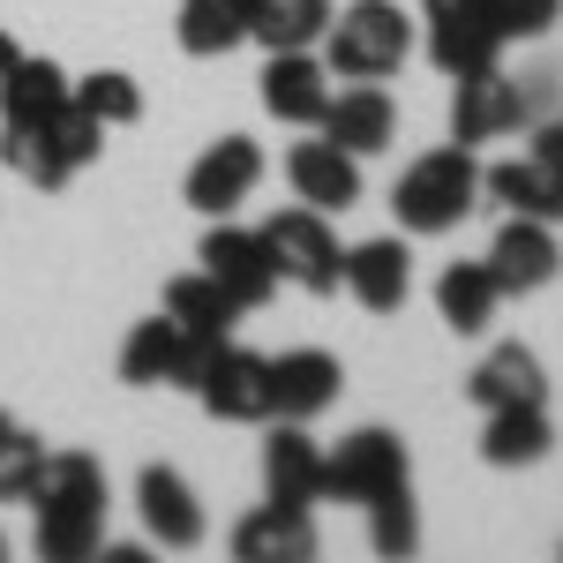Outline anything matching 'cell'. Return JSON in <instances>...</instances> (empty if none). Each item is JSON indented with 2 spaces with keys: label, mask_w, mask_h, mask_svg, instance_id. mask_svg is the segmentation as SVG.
<instances>
[{
  "label": "cell",
  "mask_w": 563,
  "mask_h": 563,
  "mask_svg": "<svg viewBox=\"0 0 563 563\" xmlns=\"http://www.w3.org/2000/svg\"><path fill=\"white\" fill-rule=\"evenodd\" d=\"M481 8H488V23L504 31V45L511 38H541V31L563 15V0H481Z\"/></svg>",
  "instance_id": "cell-32"
},
{
  "label": "cell",
  "mask_w": 563,
  "mask_h": 563,
  "mask_svg": "<svg viewBox=\"0 0 563 563\" xmlns=\"http://www.w3.org/2000/svg\"><path fill=\"white\" fill-rule=\"evenodd\" d=\"M225 346V339H196V331H180L174 316H151V323H135L129 346H121V384L151 390V384H188L203 376V361Z\"/></svg>",
  "instance_id": "cell-6"
},
{
  "label": "cell",
  "mask_w": 563,
  "mask_h": 563,
  "mask_svg": "<svg viewBox=\"0 0 563 563\" xmlns=\"http://www.w3.org/2000/svg\"><path fill=\"white\" fill-rule=\"evenodd\" d=\"M0 549H8V541H0Z\"/></svg>",
  "instance_id": "cell-35"
},
{
  "label": "cell",
  "mask_w": 563,
  "mask_h": 563,
  "mask_svg": "<svg viewBox=\"0 0 563 563\" xmlns=\"http://www.w3.org/2000/svg\"><path fill=\"white\" fill-rule=\"evenodd\" d=\"M339 390H346L339 353L294 346V353H278V361H271V413H278V421H316L323 406H339Z\"/></svg>",
  "instance_id": "cell-13"
},
{
  "label": "cell",
  "mask_w": 563,
  "mask_h": 563,
  "mask_svg": "<svg viewBox=\"0 0 563 563\" xmlns=\"http://www.w3.org/2000/svg\"><path fill=\"white\" fill-rule=\"evenodd\" d=\"M135 511H143V533L158 549H196L203 541V504H196V488L174 466H143L135 474Z\"/></svg>",
  "instance_id": "cell-16"
},
{
  "label": "cell",
  "mask_w": 563,
  "mask_h": 563,
  "mask_svg": "<svg viewBox=\"0 0 563 563\" xmlns=\"http://www.w3.org/2000/svg\"><path fill=\"white\" fill-rule=\"evenodd\" d=\"M263 106L294 129H316L323 106H331V68L316 53H271L263 60Z\"/></svg>",
  "instance_id": "cell-19"
},
{
  "label": "cell",
  "mask_w": 563,
  "mask_h": 563,
  "mask_svg": "<svg viewBox=\"0 0 563 563\" xmlns=\"http://www.w3.org/2000/svg\"><path fill=\"white\" fill-rule=\"evenodd\" d=\"M76 106L90 121H106V129H129V121H143V84L121 76V68H98V76L76 84Z\"/></svg>",
  "instance_id": "cell-30"
},
{
  "label": "cell",
  "mask_w": 563,
  "mask_h": 563,
  "mask_svg": "<svg viewBox=\"0 0 563 563\" xmlns=\"http://www.w3.org/2000/svg\"><path fill=\"white\" fill-rule=\"evenodd\" d=\"M263 488H271V504H323V451H316V435L308 421H278L271 443H263Z\"/></svg>",
  "instance_id": "cell-17"
},
{
  "label": "cell",
  "mask_w": 563,
  "mask_h": 563,
  "mask_svg": "<svg viewBox=\"0 0 563 563\" xmlns=\"http://www.w3.org/2000/svg\"><path fill=\"white\" fill-rule=\"evenodd\" d=\"M331 31V0H256V15H249V38L263 53H308V45H323Z\"/></svg>",
  "instance_id": "cell-27"
},
{
  "label": "cell",
  "mask_w": 563,
  "mask_h": 563,
  "mask_svg": "<svg viewBox=\"0 0 563 563\" xmlns=\"http://www.w3.org/2000/svg\"><path fill=\"white\" fill-rule=\"evenodd\" d=\"M233 556L241 563H308L316 556V519L308 504H263L256 519L233 526Z\"/></svg>",
  "instance_id": "cell-21"
},
{
  "label": "cell",
  "mask_w": 563,
  "mask_h": 563,
  "mask_svg": "<svg viewBox=\"0 0 563 563\" xmlns=\"http://www.w3.org/2000/svg\"><path fill=\"white\" fill-rule=\"evenodd\" d=\"M474 196H481L474 151H466V143H443V151L413 158V166L398 174L390 211H398V225H406V233H451L459 218L474 211Z\"/></svg>",
  "instance_id": "cell-3"
},
{
  "label": "cell",
  "mask_w": 563,
  "mask_h": 563,
  "mask_svg": "<svg viewBox=\"0 0 563 563\" xmlns=\"http://www.w3.org/2000/svg\"><path fill=\"white\" fill-rule=\"evenodd\" d=\"M166 316H174L180 331H196V339H233V323H241L233 294L218 286L211 271H188V278H174V286H166Z\"/></svg>",
  "instance_id": "cell-28"
},
{
  "label": "cell",
  "mask_w": 563,
  "mask_h": 563,
  "mask_svg": "<svg viewBox=\"0 0 563 563\" xmlns=\"http://www.w3.org/2000/svg\"><path fill=\"white\" fill-rule=\"evenodd\" d=\"M496 308H504V286H496L488 256L481 263H451V271L435 278V316H443L459 339H481V331L496 323Z\"/></svg>",
  "instance_id": "cell-24"
},
{
  "label": "cell",
  "mask_w": 563,
  "mask_h": 563,
  "mask_svg": "<svg viewBox=\"0 0 563 563\" xmlns=\"http://www.w3.org/2000/svg\"><path fill=\"white\" fill-rule=\"evenodd\" d=\"M68 98H76V84H68L60 60H45V53H15V68L0 76V129H38V121H53Z\"/></svg>",
  "instance_id": "cell-18"
},
{
  "label": "cell",
  "mask_w": 563,
  "mask_h": 563,
  "mask_svg": "<svg viewBox=\"0 0 563 563\" xmlns=\"http://www.w3.org/2000/svg\"><path fill=\"white\" fill-rule=\"evenodd\" d=\"M196 398L211 406L218 421H271V361L225 339V346L203 361V376H196Z\"/></svg>",
  "instance_id": "cell-11"
},
{
  "label": "cell",
  "mask_w": 563,
  "mask_h": 563,
  "mask_svg": "<svg viewBox=\"0 0 563 563\" xmlns=\"http://www.w3.org/2000/svg\"><path fill=\"white\" fill-rule=\"evenodd\" d=\"M249 15H256V0H180L174 38L188 60H218V53L249 45Z\"/></svg>",
  "instance_id": "cell-26"
},
{
  "label": "cell",
  "mask_w": 563,
  "mask_h": 563,
  "mask_svg": "<svg viewBox=\"0 0 563 563\" xmlns=\"http://www.w3.org/2000/svg\"><path fill=\"white\" fill-rule=\"evenodd\" d=\"M549 443H556L549 406H496V413H488V429H481V459L511 474V466H541V459H549Z\"/></svg>",
  "instance_id": "cell-25"
},
{
  "label": "cell",
  "mask_w": 563,
  "mask_h": 563,
  "mask_svg": "<svg viewBox=\"0 0 563 563\" xmlns=\"http://www.w3.org/2000/svg\"><path fill=\"white\" fill-rule=\"evenodd\" d=\"M496 53H504V31L488 23L481 0H429V60L443 76H481L496 68Z\"/></svg>",
  "instance_id": "cell-9"
},
{
  "label": "cell",
  "mask_w": 563,
  "mask_h": 563,
  "mask_svg": "<svg viewBox=\"0 0 563 563\" xmlns=\"http://www.w3.org/2000/svg\"><path fill=\"white\" fill-rule=\"evenodd\" d=\"M398 481H413V459H406V435L390 429H353L339 451H323V496L331 504H368Z\"/></svg>",
  "instance_id": "cell-5"
},
{
  "label": "cell",
  "mask_w": 563,
  "mask_h": 563,
  "mask_svg": "<svg viewBox=\"0 0 563 563\" xmlns=\"http://www.w3.org/2000/svg\"><path fill=\"white\" fill-rule=\"evenodd\" d=\"M271 263H278V278H294L301 294H339L346 286V249H339V233H331V218L323 211H271L256 225Z\"/></svg>",
  "instance_id": "cell-4"
},
{
  "label": "cell",
  "mask_w": 563,
  "mask_h": 563,
  "mask_svg": "<svg viewBox=\"0 0 563 563\" xmlns=\"http://www.w3.org/2000/svg\"><path fill=\"white\" fill-rule=\"evenodd\" d=\"M413 53V15L398 0H353L331 8V31H323V68L346 76V84H384L406 68Z\"/></svg>",
  "instance_id": "cell-2"
},
{
  "label": "cell",
  "mask_w": 563,
  "mask_h": 563,
  "mask_svg": "<svg viewBox=\"0 0 563 563\" xmlns=\"http://www.w3.org/2000/svg\"><path fill=\"white\" fill-rule=\"evenodd\" d=\"M45 474V443L23 429L0 435V504H31V488H38Z\"/></svg>",
  "instance_id": "cell-31"
},
{
  "label": "cell",
  "mask_w": 563,
  "mask_h": 563,
  "mask_svg": "<svg viewBox=\"0 0 563 563\" xmlns=\"http://www.w3.org/2000/svg\"><path fill=\"white\" fill-rule=\"evenodd\" d=\"M481 188L504 203V211H519V218H549V225H563V174L549 166V158H504V166H488L481 174Z\"/></svg>",
  "instance_id": "cell-23"
},
{
  "label": "cell",
  "mask_w": 563,
  "mask_h": 563,
  "mask_svg": "<svg viewBox=\"0 0 563 563\" xmlns=\"http://www.w3.org/2000/svg\"><path fill=\"white\" fill-rule=\"evenodd\" d=\"M256 180H263V151L249 143V135H218L211 151L188 166V203L203 218H233L249 196H256Z\"/></svg>",
  "instance_id": "cell-12"
},
{
  "label": "cell",
  "mask_w": 563,
  "mask_h": 563,
  "mask_svg": "<svg viewBox=\"0 0 563 563\" xmlns=\"http://www.w3.org/2000/svg\"><path fill=\"white\" fill-rule=\"evenodd\" d=\"M533 121V98L526 84H511L504 68H481V76H459V98H451V143H496V135H519Z\"/></svg>",
  "instance_id": "cell-7"
},
{
  "label": "cell",
  "mask_w": 563,
  "mask_h": 563,
  "mask_svg": "<svg viewBox=\"0 0 563 563\" xmlns=\"http://www.w3.org/2000/svg\"><path fill=\"white\" fill-rule=\"evenodd\" d=\"M38 511V556L45 563H84L106 541V474L84 451H45V474L31 488Z\"/></svg>",
  "instance_id": "cell-1"
},
{
  "label": "cell",
  "mask_w": 563,
  "mask_h": 563,
  "mask_svg": "<svg viewBox=\"0 0 563 563\" xmlns=\"http://www.w3.org/2000/svg\"><path fill=\"white\" fill-rule=\"evenodd\" d=\"M196 263L211 271L225 294H233V308H241V316L278 294V263H271V249H263V233L233 225V218H218L211 233H203V256H196Z\"/></svg>",
  "instance_id": "cell-8"
},
{
  "label": "cell",
  "mask_w": 563,
  "mask_h": 563,
  "mask_svg": "<svg viewBox=\"0 0 563 563\" xmlns=\"http://www.w3.org/2000/svg\"><path fill=\"white\" fill-rule=\"evenodd\" d=\"M286 180H294V196H301L308 211H353V203H361V158L339 151L331 135L294 143V151H286Z\"/></svg>",
  "instance_id": "cell-14"
},
{
  "label": "cell",
  "mask_w": 563,
  "mask_h": 563,
  "mask_svg": "<svg viewBox=\"0 0 563 563\" xmlns=\"http://www.w3.org/2000/svg\"><path fill=\"white\" fill-rule=\"evenodd\" d=\"M316 129L331 135L339 151L368 158V151H384L390 135H398V106H390L384 84H353V90H339V98L323 106V121H316Z\"/></svg>",
  "instance_id": "cell-20"
},
{
  "label": "cell",
  "mask_w": 563,
  "mask_h": 563,
  "mask_svg": "<svg viewBox=\"0 0 563 563\" xmlns=\"http://www.w3.org/2000/svg\"><path fill=\"white\" fill-rule=\"evenodd\" d=\"M346 294L368 308V316L406 308V294H413V256H406V241H361V249H346Z\"/></svg>",
  "instance_id": "cell-22"
},
{
  "label": "cell",
  "mask_w": 563,
  "mask_h": 563,
  "mask_svg": "<svg viewBox=\"0 0 563 563\" xmlns=\"http://www.w3.org/2000/svg\"><path fill=\"white\" fill-rule=\"evenodd\" d=\"M488 271H496L504 294H541V286H556V271H563L556 225L511 211L504 225H496V241H488Z\"/></svg>",
  "instance_id": "cell-10"
},
{
  "label": "cell",
  "mask_w": 563,
  "mask_h": 563,
  "mask_svg": "<svg viewBox=\"0 0 563 563\" xmlns=\"http://www.w3.org/2000/svg\"><path fill=\"white\" fill-rule=\"evenodd\" d=\"M466 398H474L481 413H496V406H549V368H541L533 346L504 339V346L481 353V368L466 376Z\"/></svg>",
  "instance_id": "cell-15"
},
{
  "label": "cell",
  "mask_w": 563,
  "mask_h": 563,
  "mask_svg": "<svg viewBox=\"0 0 563 563\" xmlns=\"http://www.w3.org/2000/svg\"><path fill=\"white\" fill-rule=\"evenodd\" d=\"M8 68H15V38L0 31V76H8Z\"/></svg>",
  "instance_id": "cell-34"
},
{
  "label": "cell",
  "mask_w": 563,
  "mask_h": 563,
  "mask_svg": "<svg viewBox=\"0 0 563 563\" xmlns=\"http://www.w3.org/2000/svg\"><path fill=\"white\" fill-rule=\"evenodd\" d=\"M533 158H549V166L563 174V106L549 113V121H541V129H533Z\"/></svg>",
  "instance_id": "cell-33"
},
{
  "label": "cell",
  "mask_w": 563,
  "mask_h": 563,
  "mask_svg": "<svg viewBox=\"0 0 563 563\" xmlns=\"http://www.w3.org/2000/svg\"><path fill=\"white\" fill-rule=\"evenodd\" d=\"M368 541H376V556H413V549H421L413 481H398V488H384V496H368Z\"/></svg>",
  "instance_id": "cell-29"
}]
</instances>
